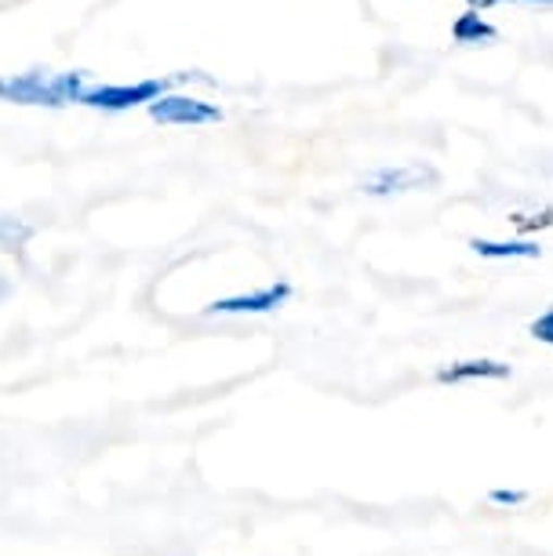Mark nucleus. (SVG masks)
<instances>
[{"label": "nucleus", "instance_id": "f8f14e48", "mask_svg": "<svg viewBox=\"0 0 553 556\" xmlns=\"http://www.w3.org/2000/svg\"><path fill=\"white\" fill-rule=\"evenodd\" d=\"M469 8H477V12H485V8H492V4H499V0H466Z\"/></svg>", "mask_w": 553, "mask_h": 556}, {"label": "nucleus", "instance_id": "7ed1b4c3", "mask_svg": "<svg viewBox=\"0 0 553 556\" xmlns=\"http://www.w3.org/2000/svg\"><path fill=\"white\" fill-rule=\"evenodd\" d=\"M288 299H291L288 280H274V285H266L259 291H244V295H229V299L208 302L204 313H208V317H263V313L280 309Z\"/></svg>", "mask_w": 553, "mask_h": 556}, {"label": "nucleus", "instance_id": "0eeeda50", "mask_svg": "<svg viewBox=\"0 0 553 556\" xmlns=\"http://www.w3.org/2000/svg\"><path fill=\"white\" fill-rule=\"evenodd\" d=\"M469 248L477 251L481 258H539L542 248L536 240H485V237H474Z\"/></svg>", "mask_w": 553, "mask_h": 556}, {"label": "nucleus", "instance_id": "f257e3e1", "mask_svg": "<svg viewBox=\"0 0 553 556\" xmlns=\"http://www.w3.org/2000/svg\"><path fill=\"white\" fill-rule=\"evenodd\" d=\"M85 96V73H59L51 77L45 70L15 73V77H0V99L15 102V106H70Z\"/></svg>", "mask_w": 553, "mask_h": 556}, {"label": "nucleus", "instance_id": "20e7f679", "mask_svg": "<svg viewBox=\"0 0 553 556\" xmlns=\"http://www.w3.org/2000/svg\"><path fill=\"white\" fill-rule=\"evenodd\" d=\"M150 117L156 124H175V128H204V124L223 121V110L215 102L193 99V96H172L164 91L161 99L150 102Z\"/></svg>", "mask_w": 553, "mask_h": 556}, {"label": "nucleus", "instance_id": "9b49d317", "mask_svg": "<svg viewBox=\"0 0 553 556\" xmlns=\"http://www.w3.org/2000/svg\"><path fill=\"white\" fill-rule=\"evenodd\" d=\"M488 502H492V506H525L528 502V491H520V488H492L488 491Z\"/></svg>", "mask_w": 553, "mask_h": 556}, {"label": "nucleus", "instance_id": "39448f33", "mask_svg": "<svg viewBox=\"0 0 553 556\" xmlns=\"http://www.w3.org/2000/svg\"><path fill=\"white\" fill-rule=\"evenodd\" d=\"M433 167L426 164H398V167H382L375 172L368 182H364V193L368 197H398V193H415V190H430L437 186Z\"/></svg>", "mask_w": 553, "mask_h": 556}, {"label": "nucleus", "instance_id": "1a4fd4ad", "mask_svg": "<svg viewBox=\"0 0 553 556\" xmlns=\"http://www.w3.org/2000/svg\"><path fill=\"white\" fill-rule=\"evenodd\" d=\"M29 237H34V229H29L26 223H18V218H12V215H0V248L4 251L23 248Z\"/></svg>", "mask_w": 553, "mask_h": 556}, {"label": "nucleus", "instance_id": "f03ea898", "mask_svg": "<svg viewBox=\"0 0 553 556\" xmlns=\"http://www.w3.org/2000/svg\"><path fill=\"white\" fill-rule=\"evenodd\" d=\"M172 77H153V80H135V84H99V88H85L80 102L91 110H131V106H150L153 99H161L172 88Z\"/></svg>", "mask_w": 553, "mask_h": 556}, {"label": "nucleus", "instance_id": "6e6552de", "mask_svg": "<svg viewBox=\"0 0 553 556\" xmlns=\"http://www.w3.org/2000/svg\"><path fill=\"white\" fill-rule=\"evenodd\" d=\"M452 37H455V45L474 48V45H492L499 34H495V26L488 23V18H481V12H477V8H469V12H463V15L455 18Z\"/></svg>", "mask_w": 553, "mask_h": 556}, {"label": "nucleus", "instance_id": "9d476101", "mask_svg": "<svg viewBox=\"0 0 553 556\" xmlns=\"http://www.w3.org/2000/svg\"><path fill=\"white\" fill-rule=\"evenodd\" d=\"M528 334H531V339H536V342L550 345V350H553V309L539 313V317L528 324Z\"/></svg>", "mask_w": 553, "mask_h": 556}, {"label": "nucleus", "instance_id": "423d86ee", "mask_svg": "<svg viewBox=\"0 0 553 556\" xmlns=\"http://www.w3.org/2000/svg\"><path fill=\"white\" fill-rule=\"evenodd\" d=\"M510 379V364L503 361H488V356H477V361H455L437 371V382L441 386H466V382H503Z\"/></svg>", "mask_w": 553, "mask_h": 556}, {"label": "nucleus", "instance_id": "ddd939ff", "mask_svg": "<svg viewBox=\"0 0 553 556\" xmlns=\"http://www.w3.org/2000/svg\"><path fill=\"white\" fill-rule=\"evenodd\" d=\"M528 4H553V0H528Z\"/></svg>", "mask_w": 553, "mask_h": 556}]
</instances>
